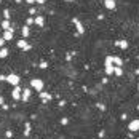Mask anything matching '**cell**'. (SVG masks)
I'll return each mask as SVG.
<instances>
[{
  "instance_id": "6da1fadb",
  "label": "cell",
  "mask_w": 139,
  "mask_h": 139,
  "mask_svg": "<svg viewBox=\"0 0 139 139\" xmlns=\"http://www.w3.org/2000/svg\"><path fill=\"white\" fill-rule=\"evenodd\" d=\"M128 128H130V131H138L139 130V120H133L131 123L128 125Z\"/></svg>"
}]
</instances>
